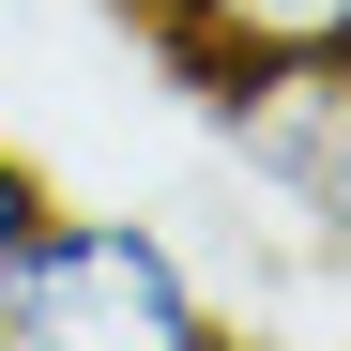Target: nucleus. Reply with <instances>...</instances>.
I'll use <instances>...</instances> for the list:
<instances>
[{"mask_svg":"<svg viewBox=\"0 0 351 351\" xmlns=\"http://www.w3.org/2000/svg\"><path fill=\"white\" fill-rule=\"evenodd\" d=\"M107 16L153 31V46H184V31H214V16H229V0H107Z\"/></svg>","mask_w":351,"mask_h":351,"instance_id":"nucleus-4","label":"nucleus"},{"mask_svg":"<svg viewBox=\"0 0 351 351\" xmlns=\"http://www.w3.org/2000/svg\"><path fill=\"white\" fill-rule=\"evenodd\" d=\"M229 16H245V31H290V46H336V62H351V0H229Z\"/></svg>","mask_w":351,"mask_h":351,"instance_id":"nucleus-2","label":"nucleus"},{"mask_svg":"<svg viewBox=\"0 0 351 351\" xmlns=\"http://www.w3.org/2000/svg\"><path fill=\"white\" fill-rule=\"evenodd\" d=\"M0 351H260V336L199 306V275L153 214H77L62 199L0 260Z\"/></svg>","mask_w":351,"mask_h":351,"instance_id":"nucleus-1","label":"nucleus"},{"mask_svg":"<svg viewBox=\"0 0 351 351\" xmlns=\"http://www.w3.org/2000/svg\"><path fill=\"white\" fill-rule=\"evenodd\" d=\"M46 214H62V184H46V168H31V153H0V260H16V245H31V229H46Z\"/></svg>","mask_w":351,"mask_h":351,"instance_id":"nucleus-3","label":"nucleus"}]
</instances>
